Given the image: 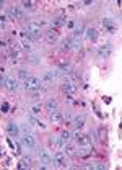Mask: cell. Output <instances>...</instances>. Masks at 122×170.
I'll list each match as a JSON object with an SVG mask.
<instances>
[{
	"instance_id": "obj_1",
	"label": "cell",
	"mask_w": 122,
	"mask_h": 170,
	"mask_svg": "<svg viewBox=\"0 0 122 170\" xmlns=\"http://www.w3.org/2000/svg\"><path fill=\"white\" fill-rule=\"evenodd\" d=\"M41 87V80L36 77H26L25 79V88L28 90V92H36V90H39Z\"/></svg>"
},
{
	"instance_id": "obj_2",
	"label": "cell",
	"mask_w": 122,
	"mask_h": 170,
	"mask_svg": "<svg viewBox=\"0 0 122 170\" xmlns=\"http://www.w3.org/2000/svg\"><path fill=\"white\" fill-rule=\"evenodd\" d=\"M21 142H23V146L33 149V147H36V138H34V136L28 131V133H25V134L21 136Z\"/></svg>"
},
{
	"instance_id": "obj_3",
	"label": "cell",
	"mask_w": 122,
	"mask_h": 170,
	"mask_svg": "<svg viewBox=\"0 0 122 170\" xmlns=\"http://www.w3.org/2000/svg\"><path fill=\"white\" fill-rule=\"evenodd\" d=\"M98 54H100V57H101V59H108L109 56L112 54V46H111V44H104V46L100 48Z\"/></svg>"
},
{
	"instance_id": "obj_4",
	"label": "cell",
	"mask_w": 122,
	"mask_h": 170,
	"mask_svg": "<svg viewBox=\"0 0 122 170\" xmlns=\"http://www.w3.org/2000/svg\"><path fill=\"white\" fill-rule=\"evenodd\" d=\"M5 87H7L8 92H16L18 90V83H16L13 77H8V79H5Z\"/></svg>"
},
{
	"instance_id": "obj_5",
	"label": "cell",
	"mask_w": 122,
	"mask_h": 170,
	"mask_svg": "<svg viewBox=\"0 0 122 170\" xmlns=\"http://www.w3.org/2000/svg\"><path fill=\"white\" fill-rule=\"evenodd\" d=\"M8 16H10L13 21H18V20H21L23 15H21V12L18 10V7H10V8H8Z\"/></svg>"
},
{
	"instance_id": "obj_6",
	"label": "cell",
	"mask_w": 122,
	"mask_h": 170,
	"mask_svg": "<svg viewBox=\"0 0 122 170\" xmlns=\"http://www.w3.org/2000/svg\"><path fill=\"white\" fill-rule=\"evenodd\" d=\"M39 160L41 164H44V165H47V164L52 162V157L47 154V151H44V149H39Z\"/></svg>"
},
{
	"instance_id": "obj_7",
	"label": "cell",
	"mask_w": 122,
	"mask_h": 170,
	"mask_svg": "<svg viewBox=\"0 0 122 170\" xmlns=\"http://www.w3.org/2000/svg\"><path fill=\"white\" fill-rule=\"evenodd\" d=\"M7 131L10 134V138H18V134H20V129H18V126H16L15 123H8L7 124Z\"/></svg>"
},
{
	"instance_id": "obj_8",
	"label": "cell",
	"mask_w": 122,
	"mask_h": 170,
	"mask_svg": "<svg viewBox=\"0 0 122 170\" xmlns=\"http://www.w3.org/2000/svg\"><path fill=\"white\" fill-rule=\"evenodd\" d=\"M44 38H46V41H47L49 44L55 43V41H57V30H49V31H46V33H44Z\"/></svg>"
},
{
	"instance_id": "obj_9",
	"label": "cell",
	"mask_w": 122,
	"mask_h": 170,
	"mask_svg": "<svg viewBox=\"0 0 122 170\" xmlns=\"http://www.w3.org/2000/svg\"><path fill=\"white\" fill-rule=\"evenodd\" d=\"M75 90H77V87H75V85H72V83H68V82H65V83L62 85V92L67 93L68 97H72V95L75 93Z\"/></svg>"
},
{
	"instance_id": "obj_10",
	"label": "cell",
	"mask_w": 122,
	"mask_h": 170,
	"mask_svg": "<svg viewBox=\"0 0 122 170\" xmlns=\"http://www.w3.org/2000/svg\"><path fill=\"white\" fill-rule=\"evenodd\" d=\"M65 159H63V152H60V151H57L55 154H54V164H57L59 167H63L65 165Z\"/></svg>"
},
{
	"instance_id": "obj_11",
	"label": "cell",
	"mask_w": 122,
	"mask_h": 170,
	"mask_svg": "<svg viewBox=\"0 0 122 170\" xmlns=\"http://www.w3.org/2000/svg\"><path fill=\"white\" fill-rule=\"evenodd\" d=\"M46 108H47V111L54 113V111L59 110V103H57L55 100H47V103H46Z\"/></svg>"
},
{
	"instance_id": "obj_12",
	"label": "cell",
	"mask_w": 122,
	"mask_h": 170,
	"mask_svg": "<svg viewBox=\"0 0 122 170\" xmlns=\"http://www.w3.org/2000/svg\"><path fill=\"white\" fill-rule=\"evenodd\" d=\"M26 31H28V33H31V35H38V36H39L41 28H39L38 23H30V25H28V30H26Z\"/></svg>"
},
{
	"instance_id": "obj_13",
	"label": "cell",
	"mask_w": 122,
	"mask_h": 170,
	"mask_svg": "<svg viewBox=\"0 0 122 170\" xmlns=\"http://www.w3.org/2000/svg\"><path fill=\"white\" fill-rule=\"evenodd\" d=\"M51 121L52 123H60V121H63V115L59 110L54 111V113H51Z\"/></svg>"
},
{
	"instance_id": "obj_14",
	"label": "cell",
	"mask_w": 122,
	"mask_h": 170,
	"mask_svg": "<svg viewBox=\"0 0 122 170\" xmlns=\"http://www.w3.org/2000/svg\"><path fill=\"white\" fill-rule=\"evenodd\" d=\"M83 124H85V118H83V116H80V118H75V120H72V126H73L75 129L83 128Z\"/></svg>"
},
{
	"instance_id": "obj_15",
	"label": "cell",
	"mask_w": 122,
	"mask_h": 170,
	"mask_svg": "<svg viewBox=\"0 0 122 170\" xmlns=\"http://www.w3.org/2000/svg\"><path fill=\"white\" fill-rule=\"evenodd\" d=\"M103 26H106L108 30H109V33H114V31H116L114 21H112V20H109V18H104V20H103Z\"/></svg>"
},
{
	"instance_id": "obj_16",
	"label": "cell",
	"mask_w": 122,
	"mask_h": 170,
	"mask_svg": "<svg viewBox=\"0 0 122 170\" xmlns=\"http://www.w3.org/2000/svg\"><path fill=\"white\" fill-rule=\"evenodd\" d=\"M86 36H88L91 41H96L98 39V31L95 30V28H88V30H86Z\"/></svg>"
},
{
	"instance_id": "obj_17",
	"label": "cell",
	"mask_w": 122,
	"mask_h": 170,
	"mask_svg": "<svg viewBox=\"0 0 122 170\" xmlns=\"http://www.w3.org/2000/svg\"><path fill=\"white\" fill-rule=\"evenodd\" d=\"M30 113H31V116H38L41 113V105H33L30 108Z\"/></svg>"
},
{
	"instance_id": "obj_18",
	"label": "cell",
	"mask_w": 122,
	"mask_h": 170,
	"mask_svg": "<svg viewBox=\"0 0 122 170\" xmlns=\"http://www.w3.org/2000/svg\"><path fill=\"white\" fill-rule=\"evenodd\" d=\"M20 167H21V168H25V167H26V168H30V167H31V159H30V157H25V159L21 160Z\"/></svg>"
},
{
	"instance_id": "obj_19",
	"label": "cell",
	"mask_w": 122,
	"mask_h": 170,
	"mask_svg": "<svg viewBox=\"0 0 122 170\" xmlns=\"http://www.w3.org/2000/svg\"><path fill=\"white\" fill-rule=\"evenodd\" d=\"M23 7L26 10H34V2H30V0H25L23 2Z\"/></svg>"
},
{
	"instance_id": "obj_20",
	"label": "cell",
	"mask_w": 122,
	"mask_h": 170,
	"mask_svg": "<svg viewBox=\"0 0 122 170\" xmlns=\"http://www.w3.org/2000/svg\"><path fill=\"white\" fill-rule=\"evenodd\" d=\"M52 23H54L55 26H63V25L67 23V21L63 20V18H54V20H52Z\"/></svg>"
},
{
	"instance_id": "obj_21",
	"label": "cell",
	"mask_w": 122,
	"mask_h": 170,
	"mask_svg": "<svg viewBox=\"0 0 122 170\" xmlns=\"http://www.w3.org/2000/svg\"><path fill=\"white\" fill-rule=\"evenodd\" d=\"M18 77H20V79H23V80H25V79L28 77V72H26L25 69H20V70H18Z\"/></svg>"
},
{
	"instance_id": "obj_22",
	"label": "cell",
	"mask_w": 122,
	"mask_h": 170,
	"mask_svg": "<svg viewBox=\"0 0 122 170\" xmlns=\"http://www.w3.org/2000/svg\"><path fill=\"white\" fill-rule=\"evenodd\" d=\"M62 49H70V39H63L62 41Z\"/></svg>"
},
{
	"instance_id": "obj_23",
	"label": "cell",
	"mask_w": 122,
	"mask_h": 170,
	"mask_svg": "<svg viewBox=\"0 0 122 170\" xmlns=\"http://www.w3.org/2000/svg\"><path fill=\"white\" fill-rule=\"evenodd\" d=\"M98 136H100V138H98V139H101V141H104V139H106V131H104V129L101 128V129H100V131H98Z\"/></svg>"
},
{
	"instance_id": "obj_24",
	"label": "cell",
	"mask_w": 122,
	"mask_h": 170,
	"mask_svg": "<svg viewBox=\"0 0 122 170\" xmlns=\"http://www.w3.org/2000/svg\"><path fill=\"white\" fill-rule=\"evenodd\" d=\"M73 152H75V149H73V147H72V146H68V144H67V146H65V154H68V155H72V154H73Z\"/></svg>"
},
{
	"instance_id": "obj_25",
	"label": "cell",
	"mask_w": 122,
	"mask_h": 170,
	"mask_svg": "<svg viewBox=\"0 0 122 170\" xmlns=\"http://www.w3.org/2000/svg\"><path fill=\"white\" fill-rule=\"evenodd\" d=\"M73 139H75V141H80V139H81V133H80V131H75V133H73Z\"/></svg>"
},
{
	"instance_id": "obj_26",
	"label": "cell",
	"mask_w": 122,
	"mask_h": 170,
	"mask_svg": "<svg viewBox=\"0 0 122 170\" xmlns=\"http://www.w3.org/2000/svg\"><path fill=\"white\" fill-rule=\"evenodd\" d=\"M91 168H100V170H103V168H106V165H104V164H96V165H91Z\"/></svg>"
},
{
	"instance_id": "obj_27",
	"label": "cell",
	"mask_w": 122,
	"mask_h": 170,
	"mask_svg": "<svg viewBox=\"0 0 122 170\" xmlns=\"http://www.w3.org/2000/svg\"><path fill=\"white\" fill-rule=\"evenodd\" d=\"M31 61L33 62H39V56L38 54H31Z\"/></svg>"
},
{
	"instance_id": "obj_28",
	"label": "cell",
	"mask_w": 122,
	"mask_h": 170,
	"mask_svg": "<svg viewBox=\"0 0 122 170\" xmlns=\"http://www.w3.org/2000/svg\"><path fill=\"white\" fill-rule=\"evenodd\" d=\"M2 85H5V79L0 75V87H2Z\"/></svg>"
},
{
	"instance_id": "obj_29",
	"label": "cell",
	"mask_w": 122,
	"mask_h": 170,
	"mask_svg": "<svg viewBox=\"0 0 122 170\" xmlns=\"http://www.w3.org/2000/svg\"><path fill=\"white\" fill-rule=\"evenodd\" d=\"M3 28H5V23H3V21H0V30H3Z\"/></svg>"
},
{
	"instance_id": "obj_30",
	"label": "cell",
	"mask_w": 122,
	"mask_h": 170,
	"mask_svg": "<svg viewBox=\"0 0 122 170\" xmlns=\"http://www.w3.org/2000/svg\"><path fill=\"white\" fill-rule=\"evenodd\" d=\"M3 3H5V2H2V0H0V8H2V7H3Z\"/></svg>"
}]
</instances>
